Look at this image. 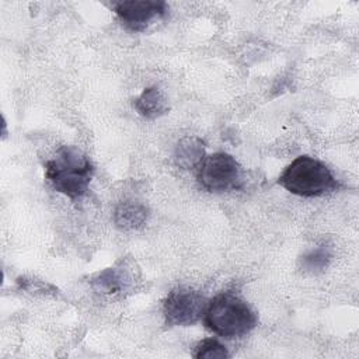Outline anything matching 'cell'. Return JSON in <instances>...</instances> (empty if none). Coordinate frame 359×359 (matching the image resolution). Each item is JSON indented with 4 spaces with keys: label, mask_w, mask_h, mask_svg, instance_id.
I'll return each instance as SVG.
<instances>
[{
    "label": "cell",
    "mask_w": 359,
    "mask_h": 359,
    "mask_svg": "<svg viewBox=\"0 0 359 359\" xmlns=\"http://www.w3.org/2000/svg\"><path fill=\"white\" fill-rule=\"evenodd\" d=\"M206 304L208 300L201 292L188 286L174 287L163 303L165 324L170 327L192 325L202 318Z\"/></svg>",
    "instance_id": "obj_5"
},
{
    "label": "cell",
    "mask_w": 359,
    "mask_h": 359,
    "mask_svg": "<svg viewBox=\"0 0 359 359\" xmlns=\"http://www.w3.org/2000/svg\"><path fill=\"white\" fill-rule=\"evenodd\" d=\"M205 157V142L196 136L182 137L174 150V161L182 170L198 167Z\"/></svg>",
    "instance_id": "obj_10"
},
{
    "label": "cell",
    "mask_w": 359,
    "mask_h": 359,
    "mask_svg": "<svg viewBox=\"0 0 359 359\" xmlns=\"http://www.w3.org/2000/svg\"><path fill=\"white\" fill-rule=\"evenodd\" d=\"M133 107L137 114L146 119H157L165 115L170 109L168 101L157 87H147L139 97L133 100Z\"/></svg>",
    "instance_id": "obj_9"
},
{
    "label": "cell",
    "mask_w": 359,
    "mask_h": 359,
    "mask_svg": "<svg viewBox=\"0 0 359 359\" xmlns=\"http://www.w3.org/2000/svg\"><path fill=\"white\" fill-rule=\"evenodd\" d=\"M149 208L139 199L121 201L114 209V223L121 230L140 229L149 219Z\"/></svg>",
    "instance_id": "obj_8"
},
{
    "label": "cell",
    "mask_w": 359,
    "mask_h": 359,
    "mask_svg": "<svg viewBox=\"0 0 359 359\" xmlns=\"http://www.w3.org/2000/svg\"><path fill=\"white\" fill-rule=\"evenodd\" d=\"M278 184L299 196H321L341 188L339 181L320 160L310 156L296 157L279 175Z\"/></svg>",
    "instance_id": "obj_3"
},
{
    "label": "cell",
    "mask_w": 359,
    "mask_h": 359,
    "mask_svg": "<svg viewBox=\"0 0 359 359\" xmlns=\"http://www.w3.org/2000/svg\"><path fill=\"white\" fill-rule=\"evenodd\" d=\"M133 276L125 265H115L95 273L91 279V286L95 292L102 294L122 293L130 287Z\"/></svg>",
    "instance_id": "obj_7"
},
{
    "label": "cell",
    "mask_w": 359,
    "mask_h": 359,
    "mask_svg": "<svg viewBox=\"0 0 359 359\" xmlns=\"http://www.w3.org/2000/svg\"><path fill=\"white\" fill-rule=\"evenodd\" d=\"M114 10L125 28L140 32L161 20L168 6L163 0H125L116 3Z\"/></svg>",
    "instance_id": "obj_6"
},
{
    "label": "cell",
    "mask_w": 359,
    "mask_h": 359,
    "mask_svg": "<svg viewBox=\"0 0 359 359\" xmlns=\"http://www.w3.org/2000/svg\"><path fill=\"white\" fill-rule=\"evenodd\" d=\"M196 168V180L208 192H227L244 188L243 167L231 154L223 151L209 154L203 157Z\"/></svg>",
    "instance_id": "obj_4"
},
{
    "label": "cell",
    "mask_w": 359,
    "mask_h": 359,
    "mask_svg": "<svg viewBox=\"0 0 359 359\" xmlns=\"http://www.w3.org/2000/svg\"><path fill=\"white\" fill-rule=\"evenodd\" d=\"M332 257H334L332 248L324 243L304 252L300 258V266L304 272L320 273L324 269H327Z\"/></svg>",
    "instance_id": "obj_11"
},
{
    "label": "cell",
    "mask_w": 359,
    "mask_h": 359,
    "mask_svg": "<svg viewBox=\"0 0 359 359\" xmlns=\"http://www.w3.org/2000/svg\"><path fill=\"white\" fill-rule=\"evenodd\" d=\"M17 285L22 289V290H27V292H31V293H38V292H41V293H48V292H50V293H55L56 292V289L52 286V285H49V283H45V282H42V280H35V279H28V278H25V276H20L18 279H17Z\"/></svg>",
    "instance_id": "obj_13"
},
{
    "label": "cell",
    "mask_w": 359,
    "mask_h": 359,
    "mask_svg": "<svg viewBox=\"0 0 359 359\" xmlns=\"http://www.w3.org/2000/svg\"><path fill=\"white\" fill-rule=\"evenodd\" d=\"M192 356L196 359H226L229 358V352L223 344H220L217 339L206 338L199 341L194 346Z\"/></svg>",
    "instance_id": "obj_12"
},
{
    "label": "cell",
    "mask_w": 359,
    "mask_h": 359,
    "mask_svg": "<svg viewBox=\"0 0 359 359\" xmlns=\"http://www.w3.org/2000/svg\"><path fill=\"white\" fill-rule=\"evenodd\" d=\"M258 318L248 303L233 292H222L210 299L203 313V324L224 338H241L257 327Z\"/></svg>",
    "instance_id": "obj_2"
},
{
    "label": "cell",
    "mask_w": 359,
    "mask_h": 359,
    "mask_svg": "<svg viewBox=\"0 0 359 359\" xmlns=\"http://www.w3.org/2000/svg\"><path fill=\"white\" fill-rule=\"evenodd\" d=\"M45 178L52 188L70 199L81 198L94 175V165L88 156L76 146H60L45 164Z\"/></svg>",
    "instance_id": "obj_1"
}]
</instances>
